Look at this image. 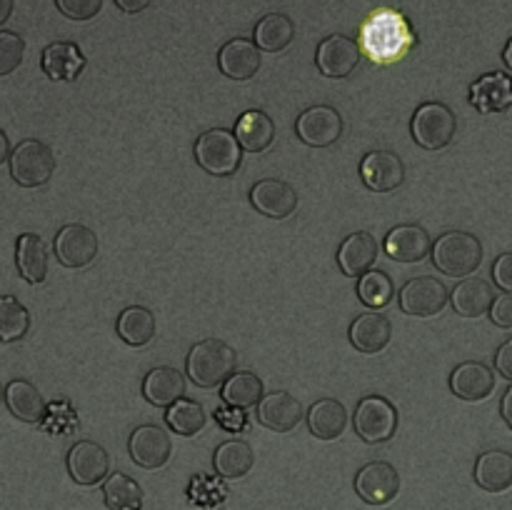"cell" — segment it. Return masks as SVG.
<instances>
[{
	"instance_id": "cell-20",
	"label": "cell",
	"mask_w": 512,
	"mask_h": 510,
	"mask_svg": "<svg viewBox=\"0 0 512 510\" xmlns=\"http://www.w3.org/2000/svg\"><path fill=\"white\" fill-rule=\"evenodd\" d=\"M470 105L493 115L512 108V78L505 73H485L470 85Z\"/></svg>"
},
{
	"instance_id": "cell-12",
	"label": "cell",
	"mask_w": 512,
	"mask_h": 510,
	"mask_svg": "<svg viewBox=\"0 0 512 510\" xmlns=\"http://www.w3.org/2000/svg\"><path fill=\"white\" fill-rule=\"evenodd\" d=\"M65 463H68L70 478L78 485L90 488V485H98L108 478L110 455L103 445L93 443V440H78V443L68 450Z\"/></svg>"
},
{
	"instance_id": "cell-48",
	"label": "cell",
	"mask_w": 512,
	"mask_h": 510,
	"mask_svg": "<svg viewBox=\"0 0 512 510\" xmlns=\"http://www.w3.org/2000/svg\"><path fill=\"white\" fill-rule=\"evenodd\" d=\"M13 15V0H0V25Z\"/></svg>"
},
{
	"instance_id": "cell-43",
	"label": "cell",
	"mask_w": 512,
	"mask_h": 510,
	"mask_svg": "<svg viewBox=\"0 0 512 510\" xmlns=\"http://www.w3.org/2000/svg\"><path fill=\"white\" fill-rule=\"evenodd\" d=\"M493 280L500 290L512 293V253H503L493 263Z\"/></svg>"
},
{
	"instance_id": "cell-33",
	"label": "cell",
	"mask_w": 512,
	"mask_h": 510,
	"mask_svg": "<svg viewBox=\"0 0 512 510\" xmlns=\"http://www.w3.org/2000/svg\"><path fill=\"white\" fill-rule=\"evenodd\" d=\"M295 38V25L288 15L268 13L255 25V45L265 53H280Z\"/></svg>"
},
{
	"instance_id": "cell-29",
	"label": "cell",
	"mask_w": 512,
	"mask_h": 510,
	"mask_svg": "<svg viewBox=\"0 0 512 510\" xmlns=\"http://www.w3.org/2000/svg\"><path fill=\"white\" fill-rule=\"evenodd\" d=\"M475 483L488 493H505L512 488V453L485 450L475 463Z\"/></svg>"
},
{
	"instance_id": "cell-24",
	"label": "cell",
	"mask_w": 512,
	"mask_h": 510,
	"mask_svg": "<svg viewBox=\"0 0 512 510\" xmlns=\"http://www.w3.org/2000/svg\"><path fill=\"white\" fill-rule=\"evenodd\" d=\"M143 395L155 408H170L173 403L183 400L185 378L178 368L170 365H158L150 370L143 380Z\"/></svg>"
},
{
	"instance_id": "cell-16",
	"label": "cell",
	"mask_w": 512,
	"mask_h": 510,
	"mask_svg": "<svg viewBox=\"0 0 512 510\" xmlns=\"http://www.w3.org/2000/svg\"><path fill=\"white\" fill-rule=\"evenodd\" d=\"M250 203L258 213L273 220H285L298 208V193L290 183L275 178H265L250 188Z\"/></svg>"
},
{
	"instance_id": "cell-42",
	"label": "cell",
	"mask_w": 512,
	"mask_h": 510,
	"mask_svg": "<svg viewBox=\"0 0 512 510\" xmlns=\"http://www.w3.org/2000/svg\"><path fill=\"white\" fill-rule=\"evenodd\" d=\"M490 320H493L498 328H512V293L498 295V298H495L493 308H490Z\"/></svg>"
},
{
	"instance_id": "cell-8",
	"label": "cell",
	"mask_w": 512,
	"mask_h": 510,
	"mask_svg": "<svg viewBox=\"0 0 512 510\" xmlns=\"http://www.w3.org/2000/svg\"><path fill=\"white\" fill-rule=\"evenodd\" d=\"M343 115L330 105H313L298 115L295 133L310 148H330L343 135Z\"/></svg>"
},
{
	"instance_id": "cell-30",
	"label": "cell",
	"mask_w": 512,
	"mask_h": 510,
	"mask_svg": "<svg viewBox=\"0 0 512 510\" xmlns=\"http://www.w3.org/2000/svg\"><path fill=\"white\" fill-rule=\"evenodd\" d=\"M235 138L248 153H263L275 140V123L263 110H248L235 123Z\"/></svg>"
},
{
	"instance_id": "cell-3",
	"label": "cell",
	"mask_w": 512,
	"mask_h": 510,
	"mask_svg": "<svg viewBox=\"0 0 512 510\" xmlns=\"http://www.w3.org/2000/svg\"><path fill=\"white\" fill-rule=\"evenodd\" d=\"M483 263V243L473 233L450 230L433 243V265L453 278H468Z\"/></svg>"
},
{
	"instance_id": "cell-38",
	"label": "cell",
	"mask_w": 512,
	"mask_h": 510,
	"mask_svg": "<svg viewBox=\"0 0 512 510\" xmlns=\"http://www.w3.org/2000/svg\"><path fill=\"white\" fill-rule=\"evenodd\" d=\"M165 420H168V425L178 435H198L205 428V423H208V415H205V408L198 400L183 398L170 405Z\"/></svg>"
},
{
	"instance_id": "cell-50",
	"label": "cell",
	"mask_w": 512,
	"mask_h": 510,
	"mask_svg": "<svg viewBox=\"0 0 512 510\" xmlns=\"http://www.w3.org/2000/svg\"><path fill=\"white\" fill-rule=\"evenodd\" d=\"M3 400H5V390H3V385H0V405H3Z\"/></svg>"
},
{
	"instance_id": "cell-49",
	"label": "cell",
	"mask_w": 512,
	"mask_h": 510,
	"mask_svg": "<svg viewBox=\"0 0 512 510\" xmlns=\"http://www.w3.org/2000/svg\"><path fill=\"white\" fill-rule=\"evenodd\" d=\"M503 60H505V65H508V68L512 70V38L508 40V45H505V53H503Z\"/></svg>"
},
{
	"instance_id": "cell-31",
	"label": "cell",
	"mask_w": 512,
	"mask_h": 510,
	"mask_svg": "<svg viewBox=\"0 0 512 510\" xmlns=\"http://www.w3.org/2000/svg\"><path fill=\"white\" fill-rule=\"evenodd\" d=\"M5 405L23 423H40L45 415V400L30 380H10L5 388Z\"/></svg>"
},
{
	"instance_id": "cell-23",
	"label": "cell",
	"mask_w": 512,
	"mask_h": 510,
	"mask_svg": "<svg viewBox=\"0 0 512 510\" xmlns=\"http://www.w3.org/2000/svg\"><path fill=\"white\" fill-rule=\"evenodd\" d=\"M350 343L358 353L378 355L393 338V325L383 313H360L350 325Z\"/></svg>"
},
{
	"instance_id": "cell-32",
	"label": "cell",
	"mask_w": 512,
	"mask_h": 510,
	"mask_svg": "<svg viewBox=\"0 0 512 510\" xmlns=\"http://www.w3.org/2000/svg\"><path fill=\"white\" fill-rule=\"evenodd\" d=\"M213 465L218 470V475H223V478H245L253 470L255 453L250 448V443H245V440H225L215 450Z\"/></svg>"
},
{
	"instance_id": "cell-28",
	"label": "cell",
	"mask_w": 512,
	"mask_h": 510,
	"mask_svg": "<svg viewBox=\"0 0 512 510\" xmlns=\"http://www.w3.org/2000/svg\"><path fill=\"white\" fill-rule=\"evenodd\" d=\"M15 265L23 280L38 285L48 275V245L38 233H23L15 243Z\"/></svg>"
},
{
	"instance_id": "cell-21",
	"label": "cell",
	"mask_w": 512,
	"mask_h": 510,
	"mask_svg": "<svg viewBox=\"0 0 512 510\" xmlns=\"http://www.w3.org/2000/svg\"><path fill=\"white\" fill-rule=\"evenodd\" d=\"M218 65L228 78L250 80L253 75H258L260 65H263V55H260V48L253 40L233 38L220 48Z\"/></svg>"
},
{
	"instance_id": "cell-34",
	"label": "cell",
	"mask_w": 512,
	"mask_h": 510,
	"mask_svg": "<svg viewBox=\"0 0 512 510\" xmlns=\"http://www.w3.org/2000/svg\"><path fill=\"white\" fill-rule=\"evenodd\" d=\"M155 315L150 313L143 305H133V308H125L118 315V335L133 348H143L150 340L155 338Z\"/></svg>"
},
{
	"instance_id": "cell-14",
	"label": "cell",
	"mask_w": 512,
	"mask_h": 510,
	"mask_svg": "<svg viewBox=\"0 0 512 510\" xmlns=\"http://www.w3.org/2000/svg\"><path fill=\"white\" fill-rule=\"evenodd\" d=\"M360 178L375 193H390L405 183V163L393 150H373L360 163Z\"/></svg>"
},
{
	"instance_id": "cell-17",
	"label": "cell",
	"mask_w": 512,
	"mask_h": 510,
	"mask_svg": "<svg viewBox=\"0 0 512 510\" xmlns=\"http://www.w3.org/2000/svg\"><path fill=\"white\" fill-rule=\"evenodd\" d=\"M305 418L303 403L295 395L285 393V390H275V393L265 395L258 405V420L273 433H290L300 425Z\"/></svg>"
},
{
	"instance_id": "cell-25",
	"label": "cell",
	"mask_w": 512,
	"mask_h": 510,
	"mask_svg": "<svg viewBox=\"0 0 512 510\" xmlns=\"http://www.w3.org/2000/svg\"><path fill=\"white\" fill-rule=\"evenodd\" d=\"M450 303H453L455 313L463 315V318H480V315L490 313L495 303L493 285L483 278L460 280L450 293Z\"/></svg>"
},
{
	"instance_id": "cell-35",
	"label": "cell",
	"mask_w": 512,
	"mask_h": 510,
	"mask_svg": "<svg viewBox=\"0 0 512 510\" xmlns=\"http://www.w3.org/2000/svg\"><path fill=\"white\" fill-rule=\"evenodd\" d=\"M105 505L110 510H140L143 508V490L130 475L113 473L103 485Z\"/></svg>"
},
{
	"instance_id": "cell-27",
	"label": "cell",
	"mask_w": 512,
	"mask_h": 510,
	"mask_svg": "<svg viewBox=\"0 0 512 510\" xmlns=\"http://www.w3.org/2000/svg\"><path fill=\"white\" fill-rule=\"evenodd\" d=\"M305 418H308L310 433L320 440H338L348 428V410L335 398H323L313 403Z\"/></svg>"
},
{
	"instance_id": "cell-40",
	"label": "cell",
	"mask_w": 512,
	"mask_h": 510,
	"mask_svg": "<svg viewBox=\"0 0 512 510\" xmlns=\"http://www.w3.org/2000/svg\"><path fill=\"white\" fill-rule=\"evenodd\" d=\"M23 55V35L13 33V30H0V78H3V75H10L13 70H18V65L23 63Z\"/></svg>"
},
{
	"instance_id": "cell-15",
	"label": "cell",
	"mask_w": 512,
	"mask_h": 510,
	"mask_svg": "<svg viewBox=\"0 0 512 510\" xmlns=\"http://www.w3.org/2000/svg\"><path fill=\"white\" fill-rule=\"evenodd\" d=\"M130 458L145 470H158L163 468L170 460L173 453V443H170V435L165 433L158 425H140L130 435Z\"/></svg>"
},
{
	"instance_id": "cell-9",
	"label": "cell",
	"mask_w": 512,
	"mask_h": 510,
	"mask_svg": "<svg viewBox=\"0 0 512 510\" xmlns=\"http://www.w3.org/2000/svg\"><path fill=\"white\" fill-rule=\"evenodd\" d=\"M448 288L438 278H413L400 290V310L415 318H433L448 305Z\"/></svg>"
},
{
	"instance_id": "cell-10",
	"label": "cell",
	"mask_w": 512,
	"mask_h": 510,
	"mask_svg": "<svg viewBox=\"0 0 512 510\" xmlns=\"http://www.w3.org/2000/svg\"><path fill=\"white\" fill-rule=\"evenodd\" d=\"M53 248L55 255H58V263L65 265V268H88L98 258V235L88 225H63L55 235Z\"/></svg>"
},
{
	"instance_id": "cell-5",
	"label": "cell",
	"mask_w": 512,
	"mask_h": 510,
	"mask_svg": "<svg viewBox=\"0 0 512 510\" xmlns=\"http://www.w3.org/2000/svg\"><path fill=\"white\" fill-rule=\"evenodd\" d=\"M10 175L23 188H40L55 173V155L43 140H23L10 153Z\"/></svg>"
},
{
	"instance_id": "cell-46",
	"label": "cell",
	"mask_w": 512,
	"mask_h": 510,
	"mask_svg": "<svg viewBox=\"0 0 512 510\" xmlns=\"http://www.w3.org/2000/svg\"><path fill=\"white\" fill-rule=\"evenodd\" d=\"M500 413H503L505 423H508L510 428H512V385H510L508 390H505V395H503V405H500Z\"/></svg>"
},
{
	"instance_id": "cell-47",
	"label": "cell",
	"mask_w": 512,
	"mask_h": 510,
	"mask_svg": "<svg viewBox=\"0 0 512 510\" xmlns=\"http://www.w3.org/2000/svg\"><path fill=\"white\" fill-rule=\"evenodd\" d=\"M10 153H13V150H10L8 135H5L3 130H0V165H3L5 160H10Z\"/></svg>"
},
{
	"instance_id": "cell-44",
	"label": "cell",
	"mask_w": 512,
	"mask_h": 510,
	"mask_svg": "<svg viewBox=\"0 0 512 510\" xmlns=\"http://www.w3.org/2000/svg\"><path fill=\"white\" fill-rule=\"evenodd\" d=\"M495 368H498V373L503 378L512 380V340L498 348V353H495Z\"/></svg>"
},
{
	"instance_id": "cell-11",
	"label": "cell",
	"mask_w": 512,
	"mask_h": 510,
	"mask_svg": "<svg viewBox=\"0 0 512 510\" xmlns=\"http://www.w3.org/2000/svg\"><path fill=\"white\" fill-rule=\"evenodd\" d=\"M355 490L368 505H388L400 493V475L385 460L363 465L355 475Z\"/></svg>"
},
{
	"instance_id": "cell-37",
	"label": "cell",
	"mask_w": 512,
	"mask_h": 510,
	"mask_svg": "<svg viewBox=\"0 0 512 510\" xmlns=\"http://www.w3.org/2000/svg\"><path fill=\"white\" fill-rule=\"evenodd\" d=\"M30 330V313L13 295H0V343H15Z\"/></svg>"
},
{
	"instance_id": "cell-39",
	"label": "cell",
	"mask_w": 512,
	"mask_h": 510,
	"mask_svg": "<svg viewBox=\"0 0 512 510\" xmlns=\"http://www.w3.org/2000/svg\"><path fill=\"white\" fill-rule=\"evenodd\" d=\"M393 295L395 285L393 280H390V275L383 273V270H368V273L358 280V298L363 300L368 308H385V305H390Z\"/></svg>"
},
{
	"instance_id": "cell-19",
	"label": "cell",
	"mask_w": 512,
	"mask_h": 510,
	"mask_svg": "<svg viewBox=\"0 0 512 510\" xmlns=\"http://www.w3.org/2000/svg\"><path fill=\"white\" fill-rule=\"evenodd\" d=\"M450 388L465 403H480V400L490 398V393L495 390V373L485 363L468 360L453 370Z\"/></svg>"
},
{
	"instance_id": "cell-13",
	"label": "cell",
	"mask_w": 512,
	"mask_h": 510,
	"mask_svg": "<svg viewBox=\"0 0 512 510\" xmlns=\"http://www.w3.org/2000/svg\"><path fill=\"white\" fill-rule=\"evenodd\" d=\"M360 55L363 50H360L358 40L348 38V35H330L318 45L315 63L325 78H348L358 68Z\"/></svg>"
},
{
	"instance_id": "cell-6",
	"label": "cell",
	"mask_w": 512,
	"mask_h": 510,
	"mask_svg": "<svg viewBox=\"0 0 512 510\" xmlns=\"http://www.w3.org/2000/svg\"><path fill=\"white\" fill-rule=\"evenodd\" d=\"M413 138L425 150H443L453 143L458 118L445 103H423L413 115Z\"/></svg>"
},
{
	"instance_id": "cell-36",
	"label": "cell",
	"mask_w": 512,
	"mask_h": 510,
	"mask_svg": "<svg viewBox=\"0 0 512 510\" xmlns=\"http://www.w3.org/2000/svg\"><path fill=\"white\" fill-rule=\"evenodd\" d=\"M263 380L250 370H238L228 383L223 385V400L235 408H253L263 400Z\"/></svg>"
},
{
	"instance_id": "cell-1",
	"label": "cell",
	"mask_w": 512,
	"mask_h": 510,
	"mask_svg": "<svg viewBox=\"0 0 512 510\" xmlns=\"http://www.w3.org/2000/svg\"><path fill=\"white\" fill-rule=\"evenodd\" d=\"M415 43L418 35L400 10L378 8L360 25V50L378 65L398 63L413 50Z\"/></svg>"
},
{
	"instance_id": "cell-18",
	"label": "cell",
	"mask_w": 512,
	"mask_h": 510,
	"mask_svg": "<svg viewBox=\"0 0 512 510\" xmlns=\"http://www.w3.org/2000/svg\"><path fill=\"white\" fill-rule=\"evenodd\" d=\"M430 250L433 240L423 225H398L385 238V253L398 263H423Z\"/></svg>"
},
{
	"instance_id": "cell-2",
	"label": "cell",
	"mask_w": 512,
	"mask_h": 510,
	"mask_svg": "<svg viewBox=\"0 0 512 510\" xmlns=\"http://www.w3.org/2000/svg\"><path fill=\"white\" fill-rule=\"evenodd\" d=\"M238 355L218 338L200 340L188 353V375L198 388H218L235 375Z\"/></svg>"
},
{
	"instance_id": "cell-4",
	"label": "cell",
	"mask_w": 512,
	"mask_h": 510,
	"mask_svg": "<svg viewBox=\"0 0 512 510\" xmlns=\"http://www.w3.org/2000/svg\"><path fill=\"white\" fill-rule=\"evenodd\" d=\"M195 160L205 173L225 178V175L238 173L240 163H243V148H240L235 133L225 128H213L205 130L195 143Z\"/></svg>"
},
{
	"instance_id": "cell-7",
	"label": "cell",
	"mask_w": 512,
	"mask_h": 510,
	"mask_svg": "<svg viewBox=\"0 0 512 510\" xmlns=\"http://www.w3.org/2000/svg\"><path fill=\"white\" fill-rule=\"evenodd\" d=\"M355 433L370 445L388 443L390 438L398 430V410L393 408V403L380 395H368L358 403L355 408Z\"/></svg>"
},
{
	"instance_id": "cell-22",
	"label": "cell",
	"mask_w": 512,
	"mask_h": 510,
	"mask_svg": "<svg viewBox=\"0 0 512 510\" xmlns=\"http://www.w3.org/2000/svg\"><path fill=\"white\" fill-rule=\"evenodd\" d=\"M378 260V240L368 230L348 235L338 248V265L348 278H363Z\"/></svg>"
},
{
	"instance_id": "cell-45",
	"label": "cell",
	"mask_w": 512,
	"mask_h": 510,
	"mask_svg": "<svg viewBox=\"0 0 512 510\" xmlns=\"http://www.w3.org/2000/svg\"><path fill=\"white\" fill-rule=\"evenodd\" d=\"M150 3H153V0H115V5H118V8L128 15L143 13Z\"/></svg>"
},
{
	"instance_id": "cell-41",
	"label": "cell",
	"mask_w": 512,
	"mask_h": 510,
	"mask_svg": "<svg viewBox=\"0 0 512 510\" xmlns=\"http://www.w3.org/2000/svg\"><path fill=\"white\" fill-rule=\"evenodd\" d=\"M60 13L70 20H90L100 13L103 0H55Z\"/></svg>"
},
{
	"instance_id": "cell-26",
	"label": "cell",
	"mask_w": 512,
	"mask_h": 510,
	"mask_svg": "<svg viewBox=\"0 0 512 510\" xmlns=\"http://www.w3.org/2000/svg\"><path fill=\"white\" fill-rule=\"evenodd\" d=\"M43 73L50 80H75L85 68V55L70 40H55L43 50Z\"/></svg>"
}]
</instances>
